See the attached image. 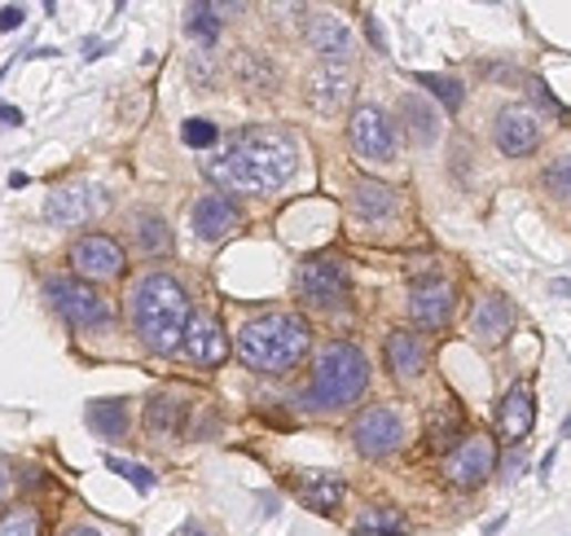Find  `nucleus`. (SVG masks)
I'll use <instances>...</instances> for the list:
<instances>
[{"instance_id": "412c9836", "label": "nucleus", "mask_w": 571, "mask_h": 536, "mask_svg": "<svg viewBox=\"0 0 571 536\" xmlns=\"http://www.w3.org/2000/svg\"><path fill=\"white\" fill-rule=\"evenodd\" d=\"M295 497H299L308 511L330 515V511L343 502V480L339 475H330V471H304L299 484H295Z\"/></svg>"}, {"instance_id": "aec40b11", "label": "nucleus", "mask_w": 571, "mask_h": 536, "mask_svg": "<svg viewBox=\"0 0 571 536\" xmlns=\"http://www.w3.org/2000/svg\"><path fill=\"white\" fill-rule=\"evenodd\" d=\"M351 212H356L360 220H391V216L400 212V194H396L391 185L365 176V181L351 185Z\"/></svg>"}, {"instance_id": "a211bd4d", "label": "nucleus", "mask_w": 571, "mask_h": 536, "mask_svg": "<svg viewBox=\"0 0 571 536\" xmlns=\"http://www.w3.org/2000/svg\"><path fill=\"white\" fill-rule=\"evenodd\" d=\"M387 370H391L396 379H418V374L427 370V343H422V334H414V330H391V334H387Z\"/></svg>"}, {"instance_id": "f257e3e1", "label": "nucleus", "mask_w": 571, "mask_h": 536, "mask_svg": "<svg viewBox=\"0 0 571 536\" xmlns=\"http://www.w3.org/2000/svg\"><path fill=\"white\" fill-rule=\"evenodd\" d=\"M299 167V145L282 128H246L228 141L225 154L207 158L203 172L228 194H273Z\"/></svg>"}, {"instance_id": "f704fd0d", "label": "nucleus", "mask_w": 571, "mask_h": 536, "mask_svg": "<svg viewBox=\"0 0 571 536\" xmlns=\"http://www.w3.org/2000/svg\"><path fill=\"white\" fill-rule=\"evenodd\" d=\"M22 18H27V13H22L18 4H4V9H0V31H18Z\"/></svg>"}, {"instance_id": "9d476101", "label": "nucleus", "mask_w": 571, "mask_h": 536, "mask_svg": "<svg viewBox=\"0 0 571 536\" xmlns=\"http://www.w3.org/2000/svg\"><path fill=\"white\" fill-rule=\"evenodd\" d=\"M102 207H106V198H102L93 185H84V181H71V185H62V189H53V194L44 198V216H49V225H58V229H75V225L93 220Z\"/></svg>"}, {"instance_id": "0eeeda50", "label": "nucleus", "mask_w": 571, "mask_h": 536, "mask_svg": "<svg viewBox=\"0 0 571 536\" xmlns=\"http://www.w3.org/2000/svg\"><path fill=\"white\" fill-rule=\"evenodd\" d=\"M351 444H356L360 457H387V453H396V449L405 444V422H400V413H396L391 404L365 409V413L356 418V426H351Z\"/></svg>"}, {"instance_id": "c85d7f7f", "label": "nucleus", "mask_w": 571, "mask_h": 536, "mask_svg": "<svg viewBox=\"0 0 571 536\" xmlns=\"http://www.w3.org/2000/svg\"><path fill=\"white\" fill-rule=\"evenodd\" d=\"M216 13H221L216 4H190L185 27H190V35H194L198 44H216V35H221V18H216Z\"/></svg>"}, {"instance_id": "393cba45", "label": "nucleus", "mask_w": 571, "mask_h": 536, "mask_svg": "<svg viewBox=\"0 0 571 536\" xmlns=\"http://www.w3.org/2000/svg\"><path fill=\"white\" fill-rule=\"evenodd\" d=\"M400 120H405V128H409V136H414L418 145H431L436 133H440L436 106H427L418 93H405V97H400Z\"/></svg>"}, {"instance_id": "c756f323", "label": "nucleus", "mask_w": 571, "mask_h": 536, "mask_svg": "<svg viewBox=\"0 0 571 536\" xmlns=\"http://www.w3.org/2000/svg\"><path fill=\"white\" fill-rule=\"evenodd\" d=\"M40 511H31V506H13V511H4L0 515V536H40Z\"/></svg>"}, {"instance_id": "7c9ffc66", "label": "nucleus", "mask_w": 571, "mask_h": 536, "mask_svg": "<svg viewBox=\"0 0 571 536\" xmlns=\"http://www.w3.org/2000/svg\"><path fill=\"white\" fill-rule=\"evenodd\" d=\"M545 189H550L554 198H571V154H563V158H554V163H550V172H545Z\"/></svg>"}, {"instance_id": "c9c22d12", "label": "nucleus", "mask_w": 571, "mask_h": 536, "mask_svg": "<svg viewBox=\"0 0 571 536\" xmlns=\"http://www.w3.org/2000/svg\"><path fill=\"white\" fill-rule=\"evenodd\" d=\"M0 120H4V124H22V111H13V106L0 102Z\"/></svg>"}, {"instance_id": "1a4fd4ad", "label": "nucleus", "mask_w": 571, "mask_h": 536, "mask_svg": "<svg viewBox=\"0 0 571 536\" xmlns=\"http://www.w3.org/2000/svg\"><path fill=\"white\" fill-rule=\"evenodd\" d=\"M347 141H351V150L360 158H374V163H391L396 158V124L378 106H356L351 111Z\"/></svg>"}, {"instance_id": "423d86ee", "label": "nucleus", "mask_w": 571, "mask_h": 536, "mask_svg": "<svg viewBox=\"0 0 571 536\" xmlns=\"http://www.w3.org/2000/svg\"><path fill=\"white\" fill-rule=\"evenodd\" d=\"M295 286H299V299H304V303H313V308H335V303L347 299L351 277H347V265L335 260V256H313V260L299 265Z\"/></svg>"}, {"instance_id": "7ed1b4c3", "label": "nucleus", "mask_w": 571, "mask_h": 536, "mask_svg": "<svg viewBox=\"0 0 571 536\" xmlns=\"http://www.w3.org/2000/svg\"><path fill=\"white\" fill-rule=\"evenodd\" d=\"M313 330L295 312H264L237 330V361L255 374H286L304 361Z\"/></svg>"}, {"instance_id": "e433bc0d", "label": "nucleus", "mask_w": 571, "mask_h": 536, "mask_svg": "<svg viewBox=\"0 0 571 536\" xmlns=\"http://www.w3.org/2000/svg\"><path fill=\"white\" fill-rule=\"evenodd\" d=\"M67 536H102V533H98V528H71Z\"/></svg>"}, {"instance_id": "473e14b6", "label": "nucleus", "mask_w": 571, "mask_h": 536, "mask_svg": "<svg viewBox=\"0 0 571 536\" xmlns=\"http://www.w3.org/2000/svg\"><path fill=\"white\" fill-rule=\"evenodd\" d=\"M106 466L111 471H119L132 488H141V493H150L154 488V471H145V466H136V462H119V457H106Z\"/></svg>"}, {"instance_id": "a878e982", "label": "nucleus", "mask_w": 571, "mask_h": 536, "mask_svg": "<svg viewBox=\"0 0 571 536\" xmlns=\"http://www.w3.org/2000/svg\"><path fill=\"white\" fill-rule=\"evenodd\" d=\"M84 418H89V426H93L98 435L119 440V435L128 431V401H93Z\"/></svg>"}, {"instance_id": "4468645a", "label": "nucleus", "mask_w": 571, "mask_h": 536, "mask_svg": "<svg viewBox=\"0 0 571 536\" xmlns=\"http://www.w3.org/2000/svg\"><path fill=\"white\" fill-rule=\"evenodd\" d=\"M409 312L418 326H445L453 317V286L440 281V277H422L409 286Z\"/></svg>"}, {"instance_id": "f03ea898", "label": "nucleus", "mask_w": 571, "mask_h": 536, "mask_svg": "<svg viewBox=\"0 0 571 536\" xmlns=\"http://www.w3.org/2000/svg\"><path fill=\"white\" fill-rule=\"evenodd\" d=\"M190 295L181 290L176 277L167 272H145L132 286V326L141 334V343L159 357L185 348V330H190Z\"/></svg>"}, {"instance_id": "bb28decb", "label": "nucleus", "mask_w": 571, "mask_h": 536, "mask_svg": "<svg viewBox=\"0 0 571 536\" xmlns=\"http://www.w3.org/2000/svg\"><path fill=\"white\" fill-rule=\"evenodd\" d=\"M351 528L365 536H405V519H400V511H391V506H369V511H360L356 519H351Z\"/></svg>"}, {"instance_id": "2eb2a0df", "label": "nucleus", "mask_w": 571, "mask_h": 536, "mask_svg": "<svg viewBox=\"0 0 571 536\" xmlns=\"http://www.w3.org/2000/svg\"><path fill=\"white\" fill-rule=\"evenodd\" d=\"M351 71L339 66V62H326V66H317L313 75H308V102L317 106V111H326V115H335L343 111L347 102H351Z\"/></svg>"}, {"instance_id": "9b49d317", "label": "nucleus", "mask_w": 571, "mask_h": 536, "mask_svg": "<svg viewBox=\"0 0 571 536\" xmlns=\"http://www.w3.org/2000/svg\"><path fill=\"white\" fill-rule=\"evenodd\" d=\"M71 265L89 281H111V277L123 272V247L106 234H89V238H80L71 247Z\"/></svg>"}, {"instance_id": "2f4dec72", "label": "nucleus", "mask_w": 571, "mask_h": 536, "mask_svg": "<svg viewBox=\"0 0 571 536\" xmlns=\"http://www.w3.org/2000/svg\"><path fill=\"white\" fill-rule=\"evenodd\" d=\"M418 84H422V89H431L449 111L461 106V84H457V80H445V75H418Z\"/></svg>"}, {"instance_id": "f3484780", "label": "nucleus", "mask_w": 571, "mask_h": 536, "mask_svg": "<svg viewBox=\"0 0 571 536\" xmlns=\"http://www.w3.org/2000/svg\"><path fill=\"white\" fill-rule=\"evenodd\" d=\"M185 357L194 365H221L228 357V339L216 317H194L185 330Z\"/></svg>"}, {"instance_id": "ddd939ff", "label": "nucleus", "mask_w": 571, "mask_h": 536, "mask_svg": "<svg viewBox=\"0 0 571 536\" xmlns=\"http://www.w3.org/2000/svg\"><path fill=\"white\" fill-rule=\"evenodd\" d=\"M497 150L501 154H510V158H523V154H532L537 145H541V124H537V115L528 111V106H506L501 115H497Z\"/></svg>"}, {"instance_id": "72a5a7b5", "label": "nucleus", "mask_w": 571, "mask_h": 536, "mask_svg": "<svg viewBox=\"0 0 571 536\" xmlns=\"http://www.w3.org/2000/svg\"><path fill=\"white\" fill-rule=\"evenodd\" d=\"M181 136H185V145H194V150H207L221 133H216V124H212V120H190V124L181 128Z\"/></svg>"}, {"instance_id": "b1692460", "label": "nucleus", "mask_w": 571, "mask_h": 536, "mask_svg": "<svg viewBox=\"0 0 571 536\" xmlns=\"http://www.w3.org/2000/svg\"><path fill=\"white\" fill-rule=\"evenodd\" d=\"M185 409H190V404L181 401V396L159 392L154 401L145 404V426H150V435H154V440H176L181 426H185Z\"/></svg>"}, {"instance_id": "4c0bfd02", "label": "nucleus", "mask_w": 571, "mask_h": 536, "mask_svg": "<svg viewBox=\"0 0 571 536\" xmlns=\"http://www.w3.org/2000/svg\"><path fill=\"white\" fill-rule=\"evenodd\" d=\"M0 493H4V471H0Z\"/></svg>"}, {"instance_id": "6e6552de", "label": "nucleus", "mask_w": 571, "mask_h": 536, "mask_svg": "<svg viewBox=\"0 0 571 536\" xmlns=\"http://www.w3.org/2000/svg\"><path fill=\"white\" fill-rule=\"evenodd\" d=\"M492 471H497V444L483 431L466 435L453 453L445 457V475H449V484H457V488H479Z\"/></svg>"}, {"instance_id": "39448f33", "label": "nucleus", "mask_w": 571, "mask_h": 536, "mask_svg": "<svg viewBox=\"0 0 571 536\" xmlns=\"http://www.w3.org/2000/svg\"><path fill=\"white\" fill-rule=\"evenodd\" d=\"M44 299H49L71 326H80V330H93V326H106V321H111L106 299H102L93 286L75 281V277H49V281H44Z\"/></svg>"}, {"instance_id": "f8f14e48", "label": "nucleus", "mask_w": 571, "mask_h": 536, "mask_svg": "<svg viewBox=\"0 0 571 536\" xmlns=\"http://www.w3.org/2000/svg\"><path fill=\"white\" fill-rule=\"evenodd\" d=\"M510 334H514V308H510V299L483 295L475 303V312H470V339L479 348H501Z\"/></svg>"}, {"instance_id": "4be33fe9", "label": "nucleus", "mask_w": 571, "mask_h": 536, "mask_svg": "<svg viewBox=\"0 0 571 536\" xmlns=\"http://www.w3.org/2000/svg\"><path fill=\"white\" fill-rule=\"evenodd\" d=\"M461 426H466V418H461V404L453 396L431 404V413H427V440H431V449H449L453 453L457 444L466 440Z\"/></svg>"}, {"instance_id": "6ab92c4d", "label": "nucleus", "mask_w": 571, "mask_h": 536, "mask_svg": "<svg viewBox=\"0 0 571 536\" xmlns=\"http://www.w3.org/2000/svg\"><path fill=\"white\" fill-rule=\"evenodd\" d=\"M308 44H313V53H322L326 62H347L351 58V31H347V22L335 18V13H317L313 18V27H308Z\"/></svg>"}, {"instance_id": "dca6fc26", "label": "nucleus", "mask_w": 571, "mask_h": 536, "mask_svg": "<svg viewBox=\"0 0 571 536\" xmlns=\"http://www.w3.org/2000/svg\"><path fill=\"white\" fill-rule=\"evenodd\" d=\"M237 225H242V212L233 207V198H225V194H203L194 203V234L203 243H221Z\"/></svg>"}, {"instance_id": "20e7f679", "label": "nucleus", "mask_w": 571, "mask_h": 536, "mask_svg": "<svg viewBox=\"0 0 571 536\" xmlns=\"http://www.w3.org/2000/svg\"><path fill=\"white\" fill-rule=\"evenodd\" d=\"M369 388V361L356 343H330L322 357H317V370H313V383L304 392L308 409H347L365 396Z\"/></svg>"}, {"instance_id": "5701e85b", "label": "nucleus", "mask_w": 571, "mask_h": 536, "mask_svg": "<svg viewBox=\"0 0 571 536\" xmlns=\"http://www.w3.org/2000/svg\"><path fill=\"white\" fill-rule=\"evenodd\" d=\"M532 422H537V401H532V392H528V388H510L501 409H497L501 435H506V440H523V435L532 431Z\"/></svg>"}, {"instance_id": "cd10ccee", "label": "nucleus", "mask_w": 571, "mask_h": 536, "mask_svg": "<svg viewBox=\"0 0 571 536\" xmlns=\"http://www.w3.org/2000/svg\"><path fill=\"white\" fill-rule=\"evenodd\" d=\"M136 243L145 256H167L172 251V234H167V220L154 216V212H141L136 216Z\"/></svg>"}]
</instances>
